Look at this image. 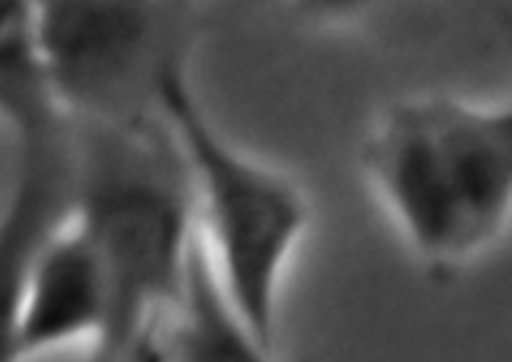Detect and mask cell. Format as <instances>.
<instances>
[{
	"instance_id": "6da1fadb",
	"label": "cell",
	"mask_w": 512,
	"mask_h": 362,
	"mask_svg": "<svg viewBox=\"0 0 512 362\" xmlns=\"http://www.w3.org/2000/svg\"><path fill=\"white\" fill-rule=\"evenodd\" d=\"M370 198L438 280L483 263L512 223V105L423 90L375 110L358 148Z\"/></svg>"
},
{
	"instance_id": "7a4b0ae2",
	"label": "cell",
	"mask_w": 512,
	"mask_h": 362,
	"mask_svg": "<svg viewBox=\"0 0 512 362\" xmlns=\"http://www.w3.org/2000/svg\"><path fill=\"white\" fill-rule=\"evenodd\" d=\"M68 210L100 255L113 298L108 338L85 358L138 353L198 248L188 175L163 118L70 123Z\"/></svg>"
},
{
	"instance_id": "3957f363",
	"label": "cell",
	"mask_w": 512,
	"mask_h": 362,
	"mask_svg": "<svg viewBox=\"0 0 512 362\" xmlns=\"http://www.w3.org/2000/svg\"><path fill=\"white\" fill-rule=\"evenodd\" d=\"M160 118L183 158L200 250L240 315L275 348L285 280L313 228L308 188L220 128L190 68L165 80Z\"/></svg>"
},
{
	"instance_id": "277c9868",
	"label": "cell",
	"mask_w": 512,
	"mask_h": 362,
	"mask_svg": "<svg viewBox=\"0 0 512 362\" xmlns=\"http://www.w3.org/2000/svg\"><path fill=\"white\" fill-rule=\"evenodd\" d=\"M193 0H33V40L50 100L68 123L158 118L160 90L190 68Z\"/></svg>"
},
{
	"instance_id": "5b68a950",
	"label": "cell",
	"mask_w": 512,
	"mask_h": 362,
	"mask_svg": "<svg viewBox=\"0 0 512 362\" xmlns=\"http://www.w3.org/2000/svg\"><path fill=\"white\" fill-rule=\"evenodd\" d=\"M70 205V203H68ZM113 298L100 255L70 210L40 238L23 275L18 350L23 362L105 343Z\"/></svg>"
},
{
	"instance_id": "8992f818",
	"label": "cell",
	"mask_w": 512,
	"mask_h": 362,
	"mask_svg": "<svg viewBox=\"0 0 512 362\" xmlns=\"http://www.w3.org/2000/svg\"><path fill=\"white\" fill-rule=\"evenodd\" d=\"M13 173L0 200V362H23L18 303L35 245L70 203V123L13 140Z\"/></svg>"
},
{
	"instance_id": "52a82bcc",
	"label": "cell",
	"mask_w": 512,
	"mask_h": 362,
	"mask_svg": "<svg viewBox=\"0 0 512 362\" xmlns=\"http://www.w3.org/2000/svg\"><path fill=\"white\" fill-rule=\"evenodd\" d=\"M148 362H278L210 270L200 245L183 288L138 350Z\"/></svg>"
},
{
	"instance_id": "ba28073f",
	"label": "cell",
	"mask_w": 512,
	"mask_h": 362,
	"mask_svg": "<svg viewBox=\"0 0 512 362\" xmlns=\"http://www.w3.org/2000/svg\"><path fill=\"white\" fill-rule=\"evenodd\" d=\"M290 25L315 35H363L405 18L423 0H268Z\"/></svg>"
},
{
	"instance_id": "9c48e42d",
	"label": "cell",
	"mask_w": 512,
	"mask_h": 362,
	"mask_svg": "<svg viewBox=\"0 0 512 362\" xmlns=\"http://www.w3.org/2000/svg\"><path fill=\"white\" fill-rule=\"evenodd\" d=\"M85 362H148L140 353L120 355V358H85Z\"/></svg>"
},
{
	"instance_id": "30bf717a",
	"label": "cell",
	"mask_w": 512,
	"mask_h": 362,
	"mask_svg": "<svg viewBox=\"0 0 512 362\" xmlns=\"http://www.w3.org/2000/svg\"><path fill=\"white\" fill-rule=\"evenodd\" d=\"M193 3H198V0H193Z\"/></svg>"
}]
</instances>
